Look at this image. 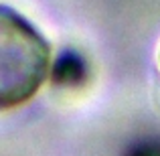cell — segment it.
Wrapping results in <instances>:
<instances>
[{"label": "cell", "instance_id": "1", "mask_svg": "<svg viewBox=\"0 0 160 156\" xmlns=\"http://www.w3.org/2000/svg\"><path fill=\"white\" fill-rule=\"evenodd\" d=\"M49 73V41L27 16L0 4V112L32 99Z\"/></svg>", "mask_w": 160, "mask_h": 156}, {"label": "cell", "instance_id": "2", "mask_svg": "<svg viewBox=\"0 0 160 156\" xmlns=\"http://www.w3.org/2000/svg\"><path fill=\"white\" fill-rule=\"evenodd\" d=\"M87 77V65L77 53H65L51 65V79L57 85L75 87Z\"/></svg>", "mask_w": 160, "mask_h": 156}, {"label": "cell", "instance_id": "3", "mask_svg": "<svg viewBox=\"0 0 160 156\" xmlns=\"http://www.w3.org/2000/svg\"><path fill=\"white\" fill-rule=\"evenodd\" d=\"M124 156H160V138H148L132 144Z\"/></svg>", "mask_w": 160, "mask_h": 156}]
</instances>
